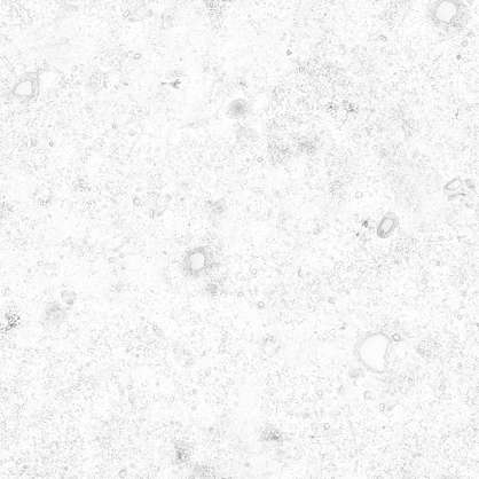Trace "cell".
<instances>
[{
  "label": "cell",
  "mask_w": 479,
  "mask_h": 479,
  "mask_svg": "<svg viewBox=\"0 0 479 479\" xmlns=\"http://www.w3.org/2000/svg\"><path fill=\"white\" fill-rule=\"evenodd\" d=\"M34 79L29 76V78H23L21 79L20 83L17 84L15 86V93H17L18 97H28V95H31L34 91Z\"/></svg>",
  "instance_id": "1"
}]
</instances>
